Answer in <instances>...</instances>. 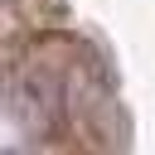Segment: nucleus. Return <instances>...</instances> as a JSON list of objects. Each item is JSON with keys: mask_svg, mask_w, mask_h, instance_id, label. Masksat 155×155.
I'll return each instance as SVG.
<instances>
[{"mask_svg": "<svg viewBox=\"0 0 155 155\" xmlns=\"http://www.w3.org/2000/svg\"><path fill=\"white\" fill-rule=\"evenodd\" d=\"M0 155H24V150H0Z\"/></svg>", "mask_w": 155, "mask_h": 155, "instance_id": "1", "label": "nucleus"}]
</instances>
